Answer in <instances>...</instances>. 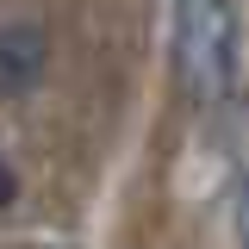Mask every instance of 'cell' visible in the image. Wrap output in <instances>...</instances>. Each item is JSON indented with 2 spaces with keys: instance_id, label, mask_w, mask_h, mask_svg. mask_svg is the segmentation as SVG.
Masks as SVG:
<instances>
[{
  "instance_id": "cell-2",
  "label": "cell",
  "mask_w": 249,
  "mask_h": 249,
  "mask_svg": "<svg viewBox=\"0 0 249 249\" xmlns=\"http://www.w3.org/2000/svg\"><path fill=\"white\" fill-rule=\"evenodd\" d=\"M44 62H50V44L37 25H0V93L37 88Z\"/></svg>"
},
{
  "instance_id": "cell-4",
  "label": "cell",
  "mask_w": 249,
  "mask_h": 249,
  "mask_svg": "<svg viewBox=\"0 0 249 249\" xmlns=\"http://www.w3.org/2000/svg\"><path fill=\"white\" fill-rule=\"evenodd\" d=\"M13 199H19V175H13V162L0 156V212H6Z\"/></svg>"
},
{
  "instance_id": "cell-3",
  "label": "cell",
  "mask_w": 249,
  "mask_h": 249,
  "mask_svg": "<svg viewBox=\"0 0 249 249\" xmlns=\"http://www.w3.org/2000/svg\"><path fill=\"white\" fill-rule=\"evenodd\" d=\"M231 231H237V249H249V162L237 168V187H231Z\"/></svg>"
},
{
  "instance_id": "cell-1",
  "label": "cell",
  "mask_w": 249,
  "mask_h": 249,
  "mask_svg": "<svg viewBox=\"0 0 249 249\" xmlns=\"http://www.w3.org/2000/svg\"><path fill=\"white\" fill-rule=\"evenodd\" d=\"M237 56H243L237 0H175V75L199 106L231 93Z\"/></svg>"
}]
</instances>
